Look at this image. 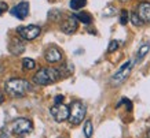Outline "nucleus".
<instances>
[{
  "mask_svg": "<svg viewBox=\"0 0 150 138\" xmlns=\"http://www.w3.org/2000/svg\"><path fill=\"white\" fill-rule=\"evenodd\" d=\"M30 89H32L30 84L26 79L21 78H13L6 84V92L13 97H23Z\"/></svg>",
  "mask_w": 150,
  "mask_h": 138,
  "instance_id": "obj_1",
  "label": "nucleus"
},
{
  "mask_svg": "<svg viewBox=\"0 0 150 138\" xmlns=\"http://www.w3.org/2000/svg\"><path fill=\"white\" fill-rule=\"evenodd\" d=\"M59 79H61V74H59L58 68H54V67L40 68L33 75V82L36 85H50Z\"/></svg>",
  "mask_w": 150,
  "mask_h": 138,
  "instance_id": "obj_2",
  "label": "nucleus"
},
{
  "mask_svg": "<svg viewBox=\"0 0 150 138\" xmlns=\"http://www.w3.org/2000/svg\"><path fill=\"white\" fill-rule=\"evenodd\" d=\"M87 108L81 101H73L69 107V122L72 125H79L81 123L83 119L86 118Z\"/></svg>",
  "mask_w": 150,
  "mask_h": 138,
  "instance_id": "obj_3",
  "label": "nucleus"
},
{
  "mask_svg": "<svg viewBox=\"0 0 150 138\" xmlns=\"http://www.w3.org/2000/svg\"><path fill=\"white\" fill-rule=\"evenodd\" d=\"M33 129V123L32 120L26 119V118H18V119H15L11 123V131L14 134H28L30 133Z\"/></svg>",
  "mask_w": 150,
  "mask_h": 138,
  "instance_id": "obj_4",
  "label": "nucleus"
},
{
  "mask_svg": "<svg viewBox=\"0 0 150 138\" xmlns=\"http://www.w3.org/2000/svg\"><path fill=\"white\" fill-rule=\"evenodd\" d=\"M131 70H132V62L124 63L123 66H121V68H120V70H118V71L112 77V79H110L112 85H113V86H118V85H121L124 81L128 78Z\"/></svg>",
  "mask_w": 150,
  "mask_h": 138,
  "instance_id": "obj_5",
  "label": "nucleus"
},
{
  "mask_svg": "<svg viewBox=\"0 0 150 138\" xmlns=\"http://www.w3.org/2000/svg\"><path fill=\"white\" fill-rule=\"evenodd\" d=\"M17 31L23 40H35L36 37H39L41 30L36 25H28V26H19Z\"/></svg>",
  "mask_w": 150,
  "mask_h": 138,
  "instance_id": "obj_6",
  "label": "nucleus"
},
{
  "mask_svg": "<svg viewBox=\"0 0 150 138\" xmlns=\"http://www.w3.org/2000/svg\"><path fill=\"white\" fill-rule=\"evenodd\" d=\"M50 112L57 122H64L69 118V107L65 104H55L50 108Z\"/></svg>",
  "mask_w": 150,
  "mask_h": 138,
  "instance_id": "obj_7",
  "label": "nucleus"
},
{
  "mask_svg": "<svg viewBox=\"0 0 150 138\" xmlns=\"http://www.w3.org/2000/svg\"><path fill=\"white\" fill-rule=\"evenodd\" d=\"M137 15L139 17L142 22H150V3L149 1H142L138 4Z\"/></svg>",
  "mask_w": 150,
  "mask_h": 138,
  "instance_id": "obj_8",
  "label": "nucleus"
},
{
  "mask_svg": "<svg viewBox=\"0 0 150 138\" xmlns=\"http://www.w3.org/2000/svg\"><path fill=\"white\" fill-rule=\"evenodd\" d=\"M77 26H79L77 19L74 17H69V18H66L64 22L61 23V30L64 33H66V34H72V33H74L77 30Z\"/></svg>",
  "mask_w": 150,
  "mask_h": 138,
  "instance_id": "obj_9",
  "label": "nucleus"
},
{
  "mask_svg": "<svg viewBox=\"0 0 150 138\" xmlns=\"http://www.w3.org/2000/svg\"><path fill=\"white\" fill-rule=\"evenodd\" d=\"M28 14H29V3H28V1H22V3L17 4L11 10V15L17 17L18 19L26 18Z\"/></svg>",
  "mask_w": 150,
  "mask_h": 138,
  "instance_id": "obj_10",
  "label": "nucleus"
},
{
  "mask_svg": "<svg viewBox=\"0 0 150 138\" xmlns=\"http://www.w3.org/2000/svg\"><path fill=\"white\" fill-rule=\"evenodd\" d=\"M44 58H46L47 62L57 63V62H59V60L62 59V52H61V49L57 48V47H50V48L46 49V52H44Z\"/></svg>",
  "mask_w": 150,
  "mask_h": 138,
  "instance_id": "obj_11",
  "label": "nucleus"
},
{
  "mask_svg": "<svg viewBox=\"0 0 150 138\" xmlns=\"http://www.w3.org/2000/svg\"><path fill=\"white\" fill-rule=\"evenodd\" d=\"M10 52L14 55H19L22 54L23 51H25V45H23V43L21 40H18V38H13L11 40V43H10Z\"/></svg>",
  "mask_w": 150,
  "mask_h": 138,
  "instance_id": "obj_12",
  "label": "nucleus"
},
{
  "mask_svg": "<svg viewBox=\"0 0 150 138\" xmlns=\"http://www.w3.org/2000/svg\"><path fill=\"white\" fill-rule=\"evenodd\" d=\"M58 71L61 74V78L62 77H69V75H72V72H73V66L70 63H65V64H62L58 68Z\"/></svg>",
  "mask_w": 150,
  "mask_h": 138,
  "instance_id": "obj_13",
  "label": "nucleus"
},
{
  "mask_svg": "<svg viewBox=\"0 0 150 138\" xmlns=\"http://www.w3.org/2000/svg\"><path fill=\"white\" fill-rule=\"evenodd\" d=\"M149 49H150V44L149 43H146V44H143L139 48V51H138V55H137V59L138 60H141V59H143L146 56V55L149 54Z\"/></svg>",
  "mask_w": 150,
  "mask_h": 138,
  "instance_id": "obj_14",
  "label": "nucleus"
},
{
  "mask_svg": "<svg viewBox=\"0 0 150 138\" xmlns=\"http://www.w3.org/2000/svg\"><path fill=\"white\" fill-rule=\"evenodd\" d=\"M74 18L79 19V21H81L83 23H87V25L92 22V17L88 13H79L77 15L74 17Z\"/></svg>",
  "mask_w": 150,
  "mask_h": 138,
  "instance_id": "obj_15",
  "label": "nucleus"
},
{
  "mask_svg": "<svg viewBox=\"0 0 150 138\" xmlns=\"http://www.w3.org/2000/svg\"><path fill=\"white\" fill-rule=\"evenodd\" d=\"M87 4V0H70V8L72 10H80Z\"/></svg>",
  "mask_w": 150,
  "mask_h": 138,
  "instance_id": "obj_16",
  "label": "nucleus"
},
{
  "mask_svg": "<svg viewBox=\"0 0 150 138\" xmlns=\"http://www.w3.org/2000/svg\"><path fill=\"white\" fill-rule=\"evenodd\" d=\"M92 131H94L92 122H91V120H86V123H84V135H86L87 138H91Z\"/></svg>",
  "mask_w": 150,
  "mask_h": 138,
  "instance_id": "obj_17",
  "label": "nucleus"
},
{
  "mask_svg": "<svg viewBox=\"0 0 150 138\" xmlns=\"http://www.w3.org/2000/svg\"><path fill=\"white\" fill-rule=\"evenodd\" d=\"M22 67L25 70H33L36 67V62L33 59H29V58H25L22 60Z\"/></svg>",
  "mask_w": 150,
  "mask_h": 138,
  "instance_id": "obj_18",
  "label": "nucleus"
},
{
  "mask_svg": "<svg viewBox=\"0 0 150 138\" xmlns=\"http://www.w3.org/2000/svg\"><path fill=\"white\" fill-rule=\"evenodd\" d=\"M128 17H129V14H128L127 10H121V15H120V23L121 25H127L128 23Z\"/></svg>",
  "mask_w": 150,
  "mask_h": 138,
  "instance_id": "obj_19",
  "label": "nucleus"
},
{
  "mask_svg": "<svg viewBox=\"0 0 150 138\" xmlns=\"http://www.w3.org/2000/svg\"><path fill=\"white\" fill-rule=\"evenodd\" d=\"M59 17H61V13H59L58 10H51L50 13H48V18L51 21H57V19H59Z\"/></svg>",
  "mask_w": 150,
  "mask_h": 138,
  "instance_id": "obj_20",
  "label": "nucleus"
},
{
  "mask_svg": "<svg viewBox=\"0 0 150 138\" xmlns=\"http://www.w3.org/2000/svg\"><path fill=\"white\" fill-rule=\"evenodd\" d=\"M131 21H132V25H135V26H142V25H143V22L139 19V17L137 15V13L131 15Z\"/></svg>",
  "mask_w": 150,
  "mask_h": 138,
  "instance_id": "obj_21",
  "label": "nucleus"
},
{
  "mask_svg": "<svg viewBox=\"0 0 150 138\" xmlns=\"http://www.w3.org/2000/svg\"><path fill=\"white\" fill-rule=\"evenodd\" d=\"M116 14V8H114L113 6H108L103 11V15L105 17H110V15H114Z\"/></svg>",
  "mask_w": 150,
  "mask_h": 138,
  "instance_id": "obj_22",
  "label": "nucleus"
},
{
  "mask_svg": "<svg viewBox=\"0 0 150 138\" xmlns=\"http://www.w3.org/2000/svg\"><path fill=\"white\" fill-rule=\"evenodd\" d=\"M117 48H118V41L117 40H113V41H110L108 51H109V52H114V51H116Z\"/></svg>",
  "mask_w": 150,
  "mask_h": 138,
  "instance_id": "obj_23",
  "label": "nucleus"
},
{
  "mask_svg": "<svg viewBox=\"0 0 150 138\" xmlns=\"http://www.w3.org/2000/svg\"><path fill=\"white\" fill-rule=\"evenodd\" d=\"M7 10H8L7 3H4V1H0V15H1V14H4Z\"/></svg>",
  "mask_w": 150,
  "mask_h": 138,
  "instance_id": "obj_24",
  "label": "nucleus"
},
{
  "mask_svg": "<svg viewBox=\"0 0 150 138\" xmlns=\"http://www.w3.org/2000/svg\"><path fill=\"white\" fill-rule=\"evenodd\" d=\"M62 101H64V96H61V94H59V96L55 97V104H62Z\"/></svg>",
  "mask_w": 150,
  "mask_h": 138,
  "instance_id": "obj_25",
  "label": "nucleus"
},
{
  "mask_svg": "<svg viewBox=\"0 0 150 138\" xmlns=\"http://www.w3.org/2000/svg\"><path fill=\"white\" fill-rule=\"evenodd\" d=\"M3 102V96H1V93H0V104Z\"/></svg>",
  "mask_w": 150,
  "mask_h": 138,
  "instance_id": "obj_26",
  "label": "nucleus"
},
{
  "mask_svg": "<svg viewBox=\"0 0 150 138\" xmlns=\"http://www.w3.org/2000/svg\"><path fill=\"white\" fill-rule=\"evenodd\" d=\"M147 138H150V130H149V133H147Z\"/></svg>",
  "mask_w": 150,
  "mask_h": 138,
  "instance_id": "obj_27",
  "label": "nucleus"
},
{
  "mask_svg": "<svg viewBox=\"0 0 150 138\" xmlns=\"http://www.w3.org/2000/svg\"><path fill=\"white\" fill-rule=\"evenodd\" d=\"M121 1H125V0H121Z\"/></svg>",
  "mask_w": 150,
  "mask_h": 138,
  "instance_id": "obj_28",
  "label": "nucleus"
}]
</instances>
